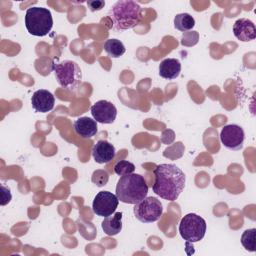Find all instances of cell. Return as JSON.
Masks as SVG:
<instances>
[{
  "instance_id": "22",
  "label": "cell",
  "mask_w": 256,
  "mask_h": 256,
  "mask_svg": "<svg viewBox=\"0 0 256 256\" xmlns=\"http://www.w3.org/2000/svg\"><path fill=\"white\" fill-rule=\"evenodd\" d=\"M11 198H12V195H11L10 189L5 187L4 185H1V205L4 206L7 203H9Z\"/></svg>"
},
{
  "instance_id": "7",
  "label": "cell",
  "mask_w": 256,
  "mask_h": 256,
  "mask_svg": "<svg viewBox=\"0 0 256 256\" xmlns=\"http://www.w3.org/2000/svg\"><path fill=\"white\" fill-rule=\"evenodd\" d=\"M134 215L142 223H152L160 219L163 213V206L156 197H145L134 204Z\"/></svg>"
},
{
  "instance_id": "17",
  "label": "cell",
  "mask_w": 256,
  "mask_h": 256,
  "mask_svg": "<svg viewBox=\"0 0 256 256\" xmlns=\"http://www.w3.org/2000/svg\"><path fill=\"white\" fill-rule=\"evenodd\" d=\"M104 50L112 58H119L126 51L124 44L120 40L115 38L106 40V42L104 43Z\"/></svg>"
},
{
  "instance_id": "4",
  "label": "cell",
  "mask_w": 256,
  "mask_h": 256,
  "mask_svg": "<svg viewBox=\"0 0 256 256\" xmlns=\"http://www.w3.org/2000/svg\"><path fill=\"white\" fill-rule=\"evenodd\" d=\"M25 26L27 31L38 37L47 35L53 26V18L49 9L43 7L28 8L25 14Z\"/></svg>"
},
{
  "instance_id": "6",
  "label": "cell",
  "mask_w": 256,
  "mask_h": 256,
  "mask_svg": "<svg viewBox=\"0 0 256 256\" xmlns=\"http://www.w3.org/2000/svg\"><path fill=\"white\" fill-rule=\"evenodd\" d=\"M206 232V221L195 213L185 215L179 223V233L181 237L191 243L203 239Z\"/></svg>"
},
{
  "instance_id": "16",
  "label": "cell",
  "mask_w": 256,
  "mask_h": 256,
  "mask_svg": "<svg viewBox=\"0 0 256 256\" xmlns=\"http://www.w3.org/2000/svg\"><path fill=\"white\" fill-rule=\"evenodd\" d=\"M122 212H116L113 215H109L104 218L101 223L102 229L105 234L109 236H114L120 233L122 230Z\"/></svg>"
},
{
  "instance_id": "14",
  "label": "cell",
  "mask_w": 256,
  "mask_h": 256,
  "mask_svg": "<svg viewBox=\"0 0 256 256\" xmlns=\"http://www.w3.org/2000/svg\"><path fill=\"white\" fill-rule=\"evenodd\" d=\"M74 130L82 138H92L97 133V122L89 117H80L74 122Z\"/></svg>"
},
{
  "instance_id": "19",
  "label": "cell",
  "mask_w": 256,
  "mask_h": 256,
  "mask_svg": "<svg viewBox=\"0 0 256 256\" xmlns=\"http://www.w3.org/2000/svg\"><path fill=\"white\" fill-rule=\"evenodd\" d=\"M255 234H256V229L255 228H251V229H247L243 232L242 236H241V243L243 245V247L250 251V252H254L256 250L255 248Z\"/></svg>"
},
{
  "instance_id": "5",
  "label": "cell",
  "mask_w": 256,
  "mask_h": 256,
  "mask_svg": "<svg viewBox=\"0 0 256 256\" xmlns=\"http://www.w3.org/2000/svg\"><path fill=\"white\" fill-rule=\"evenodd\" d=\"M53 70L56 80L63 88L73 90L81 83L82 73L79 65L71 60L53 64Z\"/></svg>"
},
{
  "instance_id": "9",
  "label": "cell",
  "mask_w": 256,
  "mask_h": 256,
  "mask_svg": "<svg viewBox=\"0 0 256 256\" xmlns=\"http://www.w3.org/2000/svg\"><path fill=\"white\" fill-rule=\"evenodd\" d=\"M245 139L243 129L236 124H229L222 128L220 132L221 143L230 150H239L242 148Z\"/></svg>"
},
{
  "instance_id": "2",
  "label": "cell",
  "mask_w": 256,
  "mask_h": 256,
  "mask_svg": "<svg viewBox=\"0 0 256 256\" xmlns=\"http://www.w3.org/2000/svg\"><path fill=\"white\" fill-rule=\"evenodd\" d=\"M141 6L132 0L117 1L109 10L108 16L112 20L113 28L124 31L134 28L141 21Z\"/></svg>"
},
{
  "instance_id": "23",
  "label": "cell",
  "mask_w": 256,
  "mask_h": 256,
  "mask_svg": "<svg viewBox=\"0 0 256 256\" xmlns=\"http://www.w3.org/2000/svg\"><path fill=\"white\" fill-rule=\"evenodd\" d=\"M87 5L90 8V10L92 12H94V11L101 10L105 6V2L101 1V0H96V1L95 0H91V1L87 2Z\"/></svg>"
},
{
  "instance_id": "13",
  "label": "cell",
  "mask_w": 256,
  "mask_h": 256,
  "mask_svg": "<svg viewBox=\"0 0 256 256\" xmlns=\"http://www.w3.org/2000/svg\"><path fill=\"white\" fill-rule=\"evenodd\" d=\"M116 154L115 147L106 140H99L92 148V156L95 162L104 164L110 162Z\"/></svg>"
},
{
  "instance_id": "1",
  "label": "cell",
  "mask_w": 256,
  "mask_h": 256,
  "mask_svg": "<svg viewBox=\"0 0 256 256\" xmlns=\"http://www.w3.org/2000/svg\"><path fill=\"white\" fill-rule=\"evenodd\" d=\"M153 192L168 201H175L185 187V174L175 164H159L154 171Z\"/></svg>"
},
{
  "instance_id": "21",
  "label": "cell",
  "mask_w": 256,
  "mask_h": 256,
  "mask_svg": "<svg viewBox=\"0 0 256 256\" xmlns=\"http://www.w3.org/2000/svg\"><path fill=\"white\" fill-rule=\"evenodd\" d=\"M109 179V174L105 170H96L92 174V182L97 186L101 187L107 184Z\"/></svg>"
},
{
  "instance_id": "15",
  "label": "cell",
  "mask_w": 256,
  "mask_h": 256,
  "mask_svg": "<svg viewBox=\"0 0 256 256\" xmlns=\"http://www.w3.org/2000/svg\"><path fill=\"white\" fill-rule=\"evenodd\" d=\"M181 72V63L178 59L167 58L159 64V75L164 79H175Z\"/></svg>"
},
{
  "instance_id": "3",
  "label": "cell",
  "mask_w": 256,
  "mask_h": 256,
  "mask_svg": "<svg viewBox=\"0 0 256 256\" xmlns=\"http://www.w3.org/2000/svg\"><path fill=\"white\" fill-rule=\"evenodd\" d=\"M148 193V185L140 174L131 173L122 176L116 185V196L126 204H136L143 200Z\"/></svg>"
},
{
  "instance_id": "18",
  "label": "cell",
  "mask_w": 256,
  "mask_h": 256,
  "mask_svg": "<svg viewBox=\"0 0 256 256\" xmlns=\"http://www.w3.org/2000/svg\"><path fill=\"white\" fill-rule=\"evenodd\" d=\"M195 25L194 18L188 13L177 14L174 18V26L177 30L181 32H186L191 30Z\"/></svg>"
},
{
  "instance_id": "12",
  "label": "cell",
  "mask_w": 256,
  "mask_h": 256,
  "mask_svg": "<svg viewBox=\"0 0 256 256\" xmlns=\"http://www.w3.org/2000/svg\"><path fill=\"white\" fill-rule=\"evenodd\" d=\"M233 33L238 40L242 42H248L255 39L256 28L251 20L240 18L236 20L233 25Z\"/></svg>"
},
{
  "instance_id": "11",
  "label": "cell",
  "mask_w": 256,
  "mask_h": 256,
  "mask_svg": "<svg viewBox=\"0 0 256 256\" xmlns=\"http://www.w3.org/2000/svg\"><path fill=\"white\" fill-rule=\"evenodd\" d=\"M31 104L35 111L40 113H46L54 108L55 98L53 94L48 90L40 89L33 93L31 98Z\"/></svg>"
},
{
  "instance_id": "8",
  "label": "cell",
  "mask_w": 256,
  "mask_h": 256,
  "mask_svg": "<svg viewBox=\"0 0 256 256\" xmlns=\"http://www.w3.org/2000/svg\"><path fill=\"white\" fill-rule=\"evenodd\" d=\"M118 204L119 199L115 194L109 191H100L93 200L92 210L97 216L107 217L115 212Z\"/></svg>"
},
{
  "instance_id": "20",
  "label": "cell",
  "mask_w": 256,
  "mask_h": 256,
  "mask_svg": "<svg viewBox=\"0 0 256 256\" xmlns=\"http://www.w3.org/2000/svg\"><path fill=\"white\" fill-rule=\"evenodd\" d=\"M135 165L127 160H120L114 166V172L119 176L128 175L134 173Z\"/></svg>"
},
{
  "instance_id": "10",
  "label": "cell",
  "mask_w": 256,
  "mask_h": 256,
  "mask_svg": "<svg viewBox=\"0 0 256 256\" xmlns=\"http://www.w3.org/2000/svg\"><path fill=\"white\" fill-rule=\"evenodd\" d=\"M91 114L96 122L102 124L113 123L117 116V109L114 104L107 100H99L91 106Z\"/></svg>"
}]
</instances>
